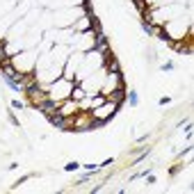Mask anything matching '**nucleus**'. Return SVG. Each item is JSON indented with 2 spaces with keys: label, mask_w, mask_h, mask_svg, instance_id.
Masks as SVG:
<instances>
[{
  "label": "nucleus",
  "mask_w": 194,
  "mask_h": 194,
  "mask_svg": "<svg viewBox=\"0 0 194 194\" xmlns=\"http://www.w3.org/2000/svg\"><path fill=\"white\" fill-rule=\"evenodd\" d=\"M48 119H50V121H53L57 128H66V121L60 117V114H48Z\"/></svg>",
  "instance_id": "f257e3e1"
},
{
  "label": "nucleus",
  "mask_w": 194,
  "mask_h": 194,
  "mask_svg": "<svg viewBox=\"0 0 194 194\" xmlns=\"http://www.w3.org/2000/svg\"><path fill=\"white\" fill-rule=\"evenodd\" d=\"M78 167H80V164H78V162H69V164H66L64 169H66V171H75V169H78Z\"/></svg>",
  "instance_id": "f03ea898"
},
{
  "label": "nucleus",
  "mask_w": 194,
  "mask_h": 194,
  "mask_svg": "<svg viewBox=\"0 0 194 194\" xmlns=\"http://www.w3.org/2000/svg\"><path fill=\"white\" fill-rule=\"evenodd\" d=\"M121 98H123V89H117L114 92V100H121Z\"/></svg>",
  "instance_id": "7ed1b4c3"
},
{
  "label": "nucleus",
  "mask_w": 194,
  "mask_h": 194,
  "mask_svg": "<svg viewBox=\"0 0 194 194\" xmlns=\"http://www.w3.org/2000/svg\"><path fill=\"white\" fill-rule=\"evenodd\" d=\"M0 57H2V46H0Z\"/></svg>",
  "instance_id": "20e7f679"
}]
</instances>
